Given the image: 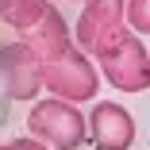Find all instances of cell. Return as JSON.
I'll return each mask as SVG.
<instances>
[{"instance_id": "obj_1", "label": "cell", "mask_w": 150, "mask_h": 150, "mask_svg": "<svg viewBox=\"0 0 150 150\" xmlns=\"http://www.w3.org/2000/svg\"><path fill=\"white\" fill-rule=\"evenodd\" d=\"M42 88H50L58 100L85 104V100H96L100 73L88 62V54L69 42V46H62V50L42 58Z\"/></svg>"}, {"instance_id": "obj_2", "label": "cell", "mask_w": 150, "mask_h": 150, "mask_svg": "<svg viewBox=\"0 0 150 150\" xmlns=\"http://www.w3.org/2000/svg\"><path fill=\"white\" fill-rule=\"evenodd\" d=\"M127 31V0H85V8L73 23V46L88 58H104L112 46H119Z\"/></svg>"}, {"instance_id": "obj_3", "label": "cell", "mask_w": 150, "mask_h": 150, "mask_svg": "<svg viewBox=\"0 0 150 150\" xmlns=\"http://www.w3.org/2000/svg\"><path fill=\"white\" fill-rule=\"evenodd\" d=\"M27 131L31 139H39L50 150H81L88 142V123L77 112V104L69 100H35L31 112H27Z\"/></svg>"}, {"instance_id": "obj_4", "label": "cell", "mask_w": 150, "mask_h": 150, "mask_svg": "<svg viewBox=\"0 0 150 150\" xmlns=\"http://www.w3.org/2000/svg\"><path fill=\"white\" fill-rule=\"evenodd\" d=\"M100 62V73L112 88H119V93H142V88H150V50L139 35H127L119 46H112L104 58H96Z\"/></svg>"}, {"instance_id": "obj_5", "label": "cell", "mask_w": 150, "mask_h": 150, "mask_svg": "<svg viewBox=\"0 0 150 150\" xmlns=\"http://www.w3.org/2000/svg\"><path fill=\"white\" fill-rule=\"evenodd\" d=\"M0 81H4L12 100H31L42 93V58L27 46L23 39L8 42L0 50Z\"/></svg>"}, {"instance_id": "obj_6", "label": "cell", "mask_w": 150, "mask_h": 150, "mask_svg": "<svg viewBox=\"0 0 150 150\" xmlns=\"http://www.w3.org/2000/svg\"><path fill=\"white\" fill-rule=\"evenodd\" d=\"M85 123H88V142L96 150H131V142H135V115L112 100L93 104Z\"/></svg>"}, {"instance_id": "obj_7", "label": "cell", "mask_w": 150, "mask_h": 150, "mask_svg": "<svg viewBox=\"0 0 150 150\" xmlns=\"http://www.w3.org/2000/svg\"><path fill=\"white\" fill-rule=\"evenodd\" d=\"M46 8H50V0H12L8 12L0 16V19H4L8 27H16V35H23L27 27H35L46 16Z\"/></svg>"}, {"instance_id": "obj_8", "label": "cell", "mask_w": 150, "mask_h": 150, "mask_svg": "<svg viewBox=\"0 0 150 150\" xmlns=\"http://www.w3.org/2000/svg\"><path fill=\"white\" fill-rule=\"evenodd\" d=\"M127 27L150 35V0H127Z\"/></svg>"}, {"instance_id": "obj_9", "label": "cell", "mask_w": 150, "mask_h": 150, "mask_svg": "<svg viewBox=\"0 0 150 150\" xmlns=\"http://www.w3.org/2000/svg\"><path fill=\"white\" fill-rule=\"evenodd\" d=\"M12 146H16V150H50V146H42V142L31 139V135H27V139H12Z\"/></svg>"}, {"instance_id": "obj_10", "label": "cell", "mask_w": 150, "mask_h": 150, "mask_svg": "<svg viewBox=\"0 0 150 150\" xmlns=\"http://www.w3.org/2000/svg\"><path fill=\"white\" fill-rule=\"evenodd\" d=\"M8 4H12V0H0V16H4V12H8Z\"/></svg>"}, {"instance_id": "obj_11", "label": "cell", "mask_w": 150, "mask_h": 150, "mask_svg": "<svg viewBox=\"0 0 150 150\" xmlns=\"http://www.w3.org/2000/svg\"><path fill=\"white\" fill-rule=\"evenodd\" d=\"M0 150H16V146H12V142H8V146H0Z\"/></svg>"}, {"instance_id": "obj_12", "label": "cell", "mask_w": 150, "mask_h": 150, "mask_svg": "<svg viewBox=\"0 0 150 150\" xmlns=\"http://www.w3.org/2000/svg\"><path fill=\"white\" fill-rule=\"evenodd\" d=\"M146 50H150V46H146Z\"/></svg>"}]
</instances>
